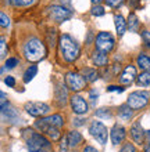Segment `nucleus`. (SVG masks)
I'll use <instances>...</instances> for the list:
<instances>
[{
  "label": "nucleus",
  "mask_w": 150,
  "mask_h": 152,
  "mask_svg": "<svg viewBox=\"0 0 150 152\" xmlns=\"http://www.w3.org/2000/svg\"><path fill=\"white\" fill-rule=\"evenodd\" d=\"M111 141H113L114 145L120 144V142H122L124 141V138H125V129L122 127L121 124H114V127L111 129Z\"/></svg>",
  "instance_id": "nucleus-12"
},
{
  "label": "nucleus",
  "mask_w": 150,
  "mask_h": 152,
  "mask_svg": "<svg viewBox=\"0 0 150 152\" xmlns=\"http://www.w3.org/2000/svg\"><path fill=\"white\" fill-rule=\"evenodd\" d=\"M104 14V8L101 7V6H95L93 8H92V15H95V17H100V15H103Z\"/></svg>",
  "instance_id": "nucleus-28"
},
{
  "label": "nucleus",
  "mask_w": 150,
  "mask_h": 152,
  "mask_svg": "<svg viewBox=\"0 0 150 152\" xmlns=\"http://www.w3.org/2000/svg\"><path fill=\"white\" fill-rule=\"evenodd\" d=\"M68 147H69V144H68V138H67V137H63V140H61V145H60L61 152H67Z\"/></svg>",
  "instance_id": "nucleus-30"
},
{
  "label": "nucleus",
  "mask_w": 150,
  "mask_h": 152,
  "mask_svg": "<svg viewBox=\"0 0 150 152\" xmlns=\"http://www.w3.org/2000/svg\"><path fill=\"white\" fill-rule=\"evenodd\" d=\"M131 136H132V138L135 140V142H138V144H142L143 142L146 133L143 132V129H142V126H140L139 122L132 124V127H131Z\"/></svg>",
  "instance_id": "nucleus-13"
},
{
  "label": "nucleus",
  "mask_w": 150,
  "mask_h": 152,
  "mask_svg": "<svg viewBox=\"0 0 150 152\" xmlns=\"http://www.w3.org/2000/svg\"><path fill=\"white\" fill-rule=\"evenodd\" d=\"M45 120L50 126H56V127H58V129L64 124V119H63L60 115H52V116H49V118H45Z\"/></svg>",
  "instance_id": "nucleus-20"
},
{
  "label": "nucleus",
  "mask_w": 150,
  "mask_h": 152,
  "mask_svg": "<svg viewBox=\"0 0 150 152\" xmlns=\"http://www.w3.org/2000/svg\"><path fill=\"white\" fill-rule=\"evenodd\" d=\"M146 138L150 141V130H149V132H146Z\"/></svg>",
  "instance_id": "nucleus-44"
},
{
  "label": "nucleus",
  "mask_w": 150,
  "mask_h": 152,
  "mask_svg": "<svg viewBox=\"0 0 150 152\" xmlns=\"http://www.w3.org/2000/svg\"><path fill=\"white\" fill-rule=\"evenodd\" d=\"M24 56L28 61L36 62L45 58L46 56V47L39 39H31L28 43L24 46Z\"/></svg>",
  "instance_id": "nucleus-1"
},
{
  "label": "nucleus",
  "mask_w": 150,
  "mask_h": 152,
  "mask_svg": "<svg viewBox=\"0 0 150 152\" xmlns=\"http://www.w3.org/2000/svg\"><path fill=\"white\" fill-rule=\"evenodd\" d=\"M131 107L129 105H128V107H125V105H124V107H121V108H120V116H121L122 119H125V120H129L131 118H132V111H131Z\"/></svg>",
  "instance_id": "nucleus-25"
},
{
  "label": "nucleus",
  "mask_w": 150,
  "mask_h": 152,
  "mask_svg": "<svg viewBox=\"0 0 150 152\" xmlns=\"http://www.w3.org/2000/svg\"><path fill=\"white\" fill-rule=\"evenodd\" d=\"M128 28H129V31H132V32H136V31L139 29L138 17L135 15L134 12H131L129 17H128Z\"/></svg>",
  "instance_id": "nucleus-21"
},
{
  "label": "nucleus",
  "mask_w": 150,
  "mask_h": 152,
  "mask_svg": "<svg viewBox=\"0 0 150 152\" xmlns=\"http://www.w3.org/2000/svg\"><path fill=\"white\" fill-rule=\"evenodd\" d=\"M90 97H92V100H96V98H98V93H96V94H95V91H90Z\"/></svg>",
  "instance_id": "nucleus-41"
},
{
  "label": "nucleus",
  "mask_w": 150,
  "mask_h": 152,
  "mask_svg": "<svg viewBox=\"0 0 150 152\" xmlns=\"http://www.w3.org/2000/svg\"><path fill=\"white\" fill-rule=\"evenodd\" d=\"M4 83L7 84L8 87H14V86H16V80H14L13 76H7V77L4 79Z\"/></svg>",
  "instance_id": "nucleus-33"
},
{
  "label": "nucleus",
  "mask_w": 150,
  "mask_h": 152,
  "mask_svg": "<svg viewBox=\"0 0 150 152\" xmlns=\"http://www.w3.org/2000/svg\"><path fill=\"white\" fill-rule=\"evenodd\" d=\"M71 107L77 115H83L88 112V104L81 96H74L71 98Z\"/></svg>",
  "instance_id": "nucleus-10"
},
{
  "label": "nucleus",
  "mask_w": 150,
  "mask_h": 152,
  "mask_svg": "<svg viewBox=\"0 0 150 152\" xmlns=\"http://www.w3.org/2000/svg\"><path fill=\"white\" fill-rule=\"evenodd\" d=\"M25 109L32 116H43L49 112V105L45 102H28L25 104Z\"/></svg>",
  "instance_id": "nucleus-9"
},
{
  "label": "nucleus",
  "mask_w": 150,
  "mask_h": 152,
  "mask_svg": "<svg viewBox=\"0 0 150 152\" xmlns=\"http://www.w3.org/2000/svg\"><path fill=\"white\" fill-rule=\"evenodd\" d=\"M0 20H1V21H0L1 28H8V26H10V18H8L4 12H1V14H0Z\"/></svg>",
  "instance_id": "nucleus-27"
},
{
  "label": "nucleus",
  "mask_w": 150,
  "mask_h": 152,
  "mask_svg": "<svg viewBox=\"0 0 150 152\" xmlns=\"http://www.w3.org/2000/svg\"><path fill=\"white\" fill-rule=\"evenodd\" d=\"M16 65H18V60L17 58H10V60L6 61V68L8 69H13Z\"/></svg>",
  "instance_id": "nucleus-29"
},
{
  "label": "nucleus",
  "mask_w": 150,
  "mask_h": 152,
  "mask_svg": "<svg viewBox=\"0 0 150 152\" xmlns=\"http://www.w3.org/2000/svg\"><path fill=\"white\" fill-rule=\"evenodd\" d=\"M81 75L85 77L86 82H95V80L98 79V72H96V69H92V68H83Z\"/></svg>",
  "instance_id": "nucleus-18"
},
{
  "label": "nucleus",
  "mask_w": 150,
  "mask_h": 152,
  "mask_svg": "<svg viewBox=\"0 0 150 152\" xmlns=\"http://www.w3.org/2000/svg\"><path fill=\"white\" fill-rule=\"evenodd\" d=\"M83 123V122H82V119H77V122H75V124H78V126H79V124H82Z\"/></svg>",
  "instance_id": "nucleus-42"
},
{
  "label": "nucleus",
  "mask_w": 150,
  "mask_h": 152,
  "mask_svg": "<svg viewBox=\"0 0 150 152\" xmlns=\"http://www.w3.org/2000/svg\"><path fill=\"white\" fill-rule=\"evenodd\" d=\"M96 115H98V116H106V118H111V113H110V111H107L106 108L98 111V113H96Z\"/></svg>",
  "instance_id": "nucleus-35"
},
{
  "label": "nucleus",
  "mask_w": 150,
  "mask_h": 152,
  "mask_svg": "<svg viewBox=\"0 0 150 152\" xmlns=\"http://www.w3.org/2000/svg\"><path fill=\"white\" fill-rule=\"evenodd\" d=\"M36 72H38V66H36V65H31V66H29V68L25 71V73H24V82H25V83L31 82V80L35 77Z\"/></svg>",
  "instance_id": "nucleus-23"
},
{
  "label": "nucleus",
  "mask_w": 150,
  "mask_h": 152,
  "mask_svg": "<svg viewBox=\"0 0 150 152\" xmlns=\"http://www.w3.org/2000/svg\"><path fill=\"white\" fill-rule=\"evenodd\" d=\"M17 116L18 115H17V112L14 109H8L7 111V119H16Z\"/></svg>",
  "instance_id": "nucleus-36"
},
{
  "label": "nucleus",
  "mask_w": 150,
  "mask_h": 152,
  "mask_svg": "<svg viewBox=\"0 0 150 152\" xmlns=\"http://www.w3.org/2000/svg\"><path fill=\"white\" fill-rule=\"evenodd\" d=\"M114 21H115V29H117L118 36H122L124 32H125V29H126V22H125V20H124V17L115 15L114 17Z\"/></svg>",
  "instance_id": "nucleus-16"
},
{
  "label": "nucleus",
  "mask_w": 150,
  "mask_h": 152,
  "mask_svg": "<svg viewBox=\"0 0 150 152\" xmlns=\"http://www.w3.org/2000/svg\"><path fill=\"white\" fill-rule=\"evenodd\" d=\"M122 1H124V0H106L107 6H110V7H118Z\"/></svg>",
  "instance_id": "nucleus-32"
},
{
  "label": "nucleus",
  "mask_w": 150,
  "mask_h": 152,
  "mask_svg": "<svg viewBox=\"0 0 150 152\" xmlns=\"http://www.w3.org/2000/svg\"><path fill=\"white\" fill-rule=\"evenodd\" d=\"M107 90H109V91H118V93L124 91V88L118 87V86H110V87H107Z\"/></svg>",
  "instance_id": "nucleus-37"
},
{
  "label": "nucleus",
  "mask_w": 150,
  "mask_h": 152,
  "mask_svg": "<svg viewBox=\"0 0 150 152\" xmlns=\"http://www.w3.org/2000/svg\"><path fill=\"white\" fill-rule=\"evenodd\" d=\"M6 54H7V44H6V39L1 37V40H0V57L4 58Z\"/></svg>",
  "instance_id": "nucleus-26"
},
{
  "label": "nucleus",
  "mask_w": 150,
  "mask_h": 152,
  "mask_svg": "<svg viewBox=\"0 0 150 152\" xmlns=\"http://www.w3.org/2000/svg\"><path fill=\"white\" fill-rule=\"evenodd\" d=\"M29 152H46V151H42V149H38V151H29Z\"/></svg>",
  "instance_id": "nucleus-46"
},
{
  "label": "nucleus",
  "mask_w": 150,
  "mask_h": 152,
  "mask_svg": "<svg viewBox=\"0 0 150 152\" xmlns=\"http://www.w3.org/2000/svg\"><path fill=\"white\" fill-rule=\"evenodd\" d=\"M60 50L63 53L64 60L68 62H72L79 57V46L75 43V40L69 35L60 36Z\"/></svg>",
  "instance_id": "nucleus-2"
},
{
  "label": "nucleus",
  "mask_w": 150,
  "mask_h": 152,
  "mask_svg": "<svg viewBox=\"0 0 150 152\" xmlns=\"http://www.w3.org/2000/svg\"><path fill=\"white\" fill-rule=\"evenodd\" d=\"M10 3L13 6H16V7H18V6H21V0H10Z\"/></svg>",
  "instance_id": "nucleus-40"
},
{
  "label": "nucleus",
  "mask_w": 150,
  "mask_h": 152,
  "mask_svg": "<svg viewBox=\"0 0 150 152\" xmlns=\"http://www.w3.org/2000/svg\"><path fill=\"white\" fill-rule=\"evenodd\" d=\"M139 86H149L150 84V71H143L140 75L136 77Z\"/></svg>",
  "instance_id": "nucleus-22"
},
{
  "label": "nucleus",
  "mask_w": 150,
  "mask_h": 152,
  "mask_svg": "<svg viewBox=\"0 0 150 152\" xmlns=\"http://www.w3.org/2000/svg\"><path fill=\"white\" fill-rule=\"evenodd\" d=\"M67 138H68L69 148H74V147H77V145H79L82 142V134L81 133H78V132H75V130L69 132L68 136H67Z\"/></svg>",
  "instance_id": "nucleus-15"
},
{
  "label": "nucleus",
  "mask_w": 150,
  "mask_h": 152,
  "mask_svg": "<svg viewBox=\"0 0 150 152\" xmlns=\"http://www.w3.org/2000/svg\"><path fill=\"white\" fill-rule=\"evenodd\" d=\"M149 98L150 94L147 91H134L129 94L128 100H126V104L129 105L132 109H140L147 105Z\"/></svg>",
  "instance_id": "nucleus-4"
},
{
  "label": "nucleus",
  "mask_w": 150,
  "mask_h": 152,
  "mask_svg": "<svg viewBox=\"0 0 150 152\" xmlns=\"http://www.w3.org/2000/svg\"><path fill=\"white\" fill-rule=\"evenodd\" d=\"M101 1H103V0H92L93 4H99V3H101Z\"/></svg>",
  "instance_id": "nucleus-43"
},
{
  "label": "nucleus",
  "mask_w": 150,
  "mask_h": 152,
  "mask_svg": "<svg viewBox=\"0 0 150 152\" xmlns=\"http://www.w3.org/2000/svg\"><path fill=\"white\" fill-rule=\"evenodd\" d=\"M49 11H50V17L57 22H64V21L69 20L72 17V12L67 10L65 7H63V6H52L49 8Z\"/></svg>",
  "instance_id": "nucleus-8"
},
{
  "label": "nucleus",
  "mask_w": 150,
  "mask_h": 152,
  "mask_svg": "<svg viewBox=\"0 0 150 152\" xmlns=\"http://www.w3.org/2000/svg\"><path fill=\"white\" fill-rule=\"evenodd\" d=\"M136 77H138V75H136V69H135V66L128 65V66L122 71L120 80H121V83H124V84H131Z\"/></svg>",
  "instance_id": "nucleus-11"
},
{
  "label": "nucleus",
  "mask_w": 150,
  "mask_h": 152,
  "mask_svg": "<svg viewBox=\"0 0 150 152\" xmlns=\"http://www.w3.org/2000/svg\"><path fill=\"white\" fill-rule=\"evenodd\" d=\"M142 37H143V40H145V43H146L147 47H150V32L143 31V32H142Z\"/></svg>",
  "instance_id": "nucleus-34"
},
{
  "label": "nucleus",
  "mask_w": 150,
  "mask_h": 152,
  "mask_svg": "<svg viewBox=\"0 0 150 152\" xmlns=\"http://www.w3.org/2000/svg\"><path fill=\"white\" fill-rule=\"evenodd\" d=\"M45 133L47 134V136L52 138L53 141H56L60 138V132H58V127H56V126H47V129L45 130Z\"/></svg>",
  "instance_id": "nucleus-24"
},
{
  "label": "nucleus",
  "mask_w": 150,
  "mask_h": 152,
  "mask_svg": "<svg viewBox=\"0 0 150 152\" xmlns=\"http://www.w3.org/2000/svg\"><path fill=\"white\" fill-rule=\"evenodd\" d=\"M65 83H67L69 90H72V91H81L82 88L85 87L86 80H85V77L82 75H79V73L68 72L67 76H65Z\"/></svg>",
  "instance_id": "nucleus-6"
},
{
  "label": "nucleus",
  "mask_w": 150,
  "mask_h": 152,
  "mask_svg": "<svg viewBox=\"0 0 150 152\" xmlns=\"http://www.w3.org/2000/svg\"><path fill=\"white\" fill-rule=\"evenodd\" d=\"M92 60H93L95 65H98V66H104V65H107V62H109V58L106 56V53L100 51V50H96V51L93 53Z\"/></svg>",
  "instance_id": "nucleus-14"
},
{
  "label": "nucleus",
  "mask_w": 150,
  "mask_h": 152,
  "mask_svg": "<svg viewBox=\"0 0 150 152\" xmlns=\"http://www.w3.org/2000/svg\"><path fill=\"white\" fill-rule=\"evenodd\" d=\"M83 152H99V151L96 148H93V147H85Z\"/></svg>",
  "instance_id": "nucleus-38"
},
{
  "label": "nucleus",
  "mask_w": 150,
  "mask_h": 152,
  "mask_svg": "<svg viewBox=\"0 0 150 152\" xmlns=\"http://www.w3.org/2000/svg\"><path fill=\"white\" fill-rule=\"evenodd\" d=\"M120 152H136V151H135V147L132 144H125L120 149Z\"/></svg>",
  "instance_id": "nucleus-31"
},
{
  "label": "nucleus",
  "mask_w": 150,
  "mask_h": 152,
  "mask_svg": "<svg viewBox=\"0 0 150 152\" xmlns=\"http://www.w3.org/2000/svg\"><path fill=\"white\" fill-rule=\"evenodd\" d=\"M114 47V39L109 32H100L96 37V48L103 53H110Z\"/></svg>",
  "instance_id": "nucleus-7"
},
{
  "label": "nucleus",
  "mask_w": 150,
  "mask_h": 152,
  "mask_svg": "<svg viewBox=\"0 0 150 152\" xmlns=\"http://www.w3.org/2000/svg\"><path fill=\"white\" fill-rule=\"evenodd\" d=\"M136 61H138V65L140 69H143V71H150V57H147L146 54H140Z\"/></svg>",
  "instance_id": "nucleus-19"
},
{
  "label": "nucleus",
  "mask_w": 150,
  "mask_h": 152,
  "mask_svg": "<svg viewBox=\"0 0 150 152\" xmlns=\"http://www.w3.org/2000/svg\"><path fill=\"white\" fill-rule=\"evenodd\" d=\"M27 130H28V129H27ZM28 133H29V137H25V140H27V145H28L29 151H38V149L49 148L50 147V142L46 140L43 136L32 132L31 129L28 130Z\"/></svg>",
  "instance_id": "nucleus-3"
},
{
  "label": "nucleus",
  "mask_w": 150,
  "mask_h": 152,
  "mask_svg": "<svg viewBox=\"0 0 150 152\" xmlns=\"http://www.w3.org/2000/svg\"><path fill=\"white\" fill-rule=\"evenodd\" d=\"M145 152H150V144L146 145V148H145Z\"/></svg>",
  "instance_id": "nucleus-45"
},
{
  "label": "nucleus",
  "mask_w": 150,
  "mask_h": 152,
  "mask_svg": "<svg viewBox=\"0 0 150 152\" xmlns=\"http://www.w3.org/2000/svg\"><path fill=\"white\" fill-rule=\"evenodd\" d=\"M89 132H90V134L96 138V141H98L99 144L104 145L106 142H107V136H109V134H107V127H106L101 122L93 120L89 127Z\"/></svg>",
  "instance_id": "nucleus-5"
},
{
  "label": "nucleus",
  "mask_w": 150,
  "mask_h": 152,
  "mask_svg": "<svg viewBox=\"0 0 150 152\" xmlns=\"http://www.w3.org/2000/svg\"><path fill=\"white\" fill-rule=\"evenodd\" d=\"M56 98H57V101H58V104L64 105L65 102H67V90H65V86H57Z\"/></svg>",
  "instance_id": "nucleus-17"
},
{
  "label": "nucleus",
  "mask_w": 150,
  "mask_h": 152,
  "mask_svg": "<svg viewBox=\"0 0 150 152\" xmlns=\"http://www.w3.org/2000/svg\"><path fill=\"white\" fill-rule=\"evenodd\" d=\"M33 0H21V6H29V4H32Z\"/></svg>",
  "instance_id": "nucleus-39"
}]
</instances>
